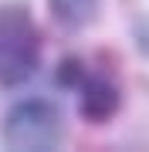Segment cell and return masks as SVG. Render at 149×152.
Returning a JSON list of instances; mask_svg holds the SVG:
<instances>
[{
    "instance_id": "obj_1",
    "label": "cell",
    "mask_w": 149,
    "mask_h": 152,
    "mask_svg": "<svg viewBox=\"0 0 149 152\" xmlns=\"http://www.w3.org/2000/svg\"><path fill=\"white\" fill-rule=\"evenodd\" d=\"M41 54L44 44L27 4H0V88H14L34 78V71L41 68Z\"/></svg>"
},
{
    "instance_id": "obj_2",
    "label": "cell",
    "mask_w": 149,
    "mask_h": 152,
    "mask_svg": "<svg viewBox=\"0 0 149 152\" xmlns=\"http://www.w3.org/2000/svg\"><path fill=\"white\" fill-rule=\"evenodd\" d=\"M4 142L17 152H51L65 142V115L48 98H24L4 118Z\"/></svg>"
},
{
    "instance_id": "obj_3",
    "label": "cell",
    "mask_w": 149,
    "mask_h": 152,
    "mask_svg": "<svg viewBox=\"0 0 149 152\" xmlns=\"http://www.w3.org/2000/svg\"><path fill=\"white\" fill-rule=\"evenodd\" d=\"M78 95V115L92 125H105L112 122L122 108V88L112 75L95 68H85V75L78 78V85L71 88Z\"/></svg>"
},
{
    "instance_id": "obj_4",
    "label": "cell",
    "mask_w": 149,
    "mask_h": 152,
    "mask_svg": "<svg viewBox=\"0 0 149 152\" xmlns=\"http://www.w3.org/2000/svg\"><path fill=\"white\" fill-rule=\"evenodd\" d=\"M48 10L58 27L65 31H85L98 20L102 0H48Z\"/></svg>"
},
{
    "instance_id": "obj_5",
    "label": "cell",
    "mask_w": 149,
    "mask_h": 152,
    "mask_svg": "<svg viewBox=\"0 0 149 152\" xmlns=\"http://www.w3.org/2000/svg\"><path fill=\"white\" fill-rule=\"evenodd\" d=\"M132 37H136V44H139V51H142V54H149V17L136 20V27H132Z\"/></svg>"
}]
</instances>
